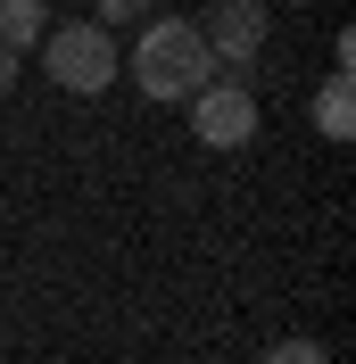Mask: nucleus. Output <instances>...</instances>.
Wrapping results in <instances>:
<instances>
[{
	"label": "nucleus",
	"instance_id": "6e6552de",
	"mask_svg": "<svg viewBox=\"0 0 356 364\" xmlns=\"http://www.w3.org/2000/svg\"><path fill=\"white\" fill-rule=\"evenodd\" d=\"M91 17H100V25H108V33H116V25L150 17V0H91Z\"/></svg>",
	"mask_w": 356,
	"mask_h": 364
},
{
	"label": "nucleus",
	"instance_id": "39448f33",
	"mask_svg": "<svg viewBox=\"0 0 356 364\" xmlns=\"http://www.w3.org/2000/svg\"><path fill=\"white\" fill-rule=\"evenodd\" d=\"M42 17H50V0H0V50H33L42 42Z\"/></svg>",
	"mask_w": 356,
	"mask_h": 364
},
{
	"label": "nucleus",
	"instance_id": "423d86ee",
	"mask_svg": "<svg viewBox=\"0 0 356 364\" xmlns=\"http://www.w3.org/2000/svg\"><path fill=\"white\" fill-rule=\"evenodd\" d=\"M315 124H323V141H348V133H356V108H348V75H332V83H323V100H315Z\"/></svg>",
	"mask_w": 356,
	"mask_h": 364
},
{
	"label": "nucleus",
	"instance_id": "0eeeda50",
	"mask_svg": "<svg viewBox=\"0 0 356 364\" xmlns=\"http://www.w3.org/2000/svg\"><path fill=\"white\" fill-rule=\"evenodd\" d=\"M257 364H332V348H315V340H273Z\"/></svg>",
	"mask_w": 356,
	"mask_h": 364
},
{
	"label": "nucleus",
	"instance_id": "f257e3e1",
	"mask_svg": "<svg viewBox=\"0 0 356 364\" xmlns=\"http://www.w3.org/2000/svg\"><path fill=\"white\" fill-rule=\"evenodd\" d=\"M216 75V58H207L199 25L191 17H150L133 42V83L150 91V100H191V91Z\"/></svg>",
	"mask_w": 356,
	"mask_h": 364
},
{
	"label": "nucleus",
	"instance_id": "f03ea898",
	"mask_svg": "<svg viewBox=\"0 0 356 364\" xmlns=\"http://www.w3.org/2000/svg\"><path fill=\"white\" fill-rule=\"evenodd\" d=\"M42 67L58 91H75V100H100V91L116 83V33L100 17H75V25H50L42 33Z\"/></svg>",
	"mask_w": 356,
	"mask_h": 364
},
{
	"label": "nucleus",
	"instance_id": "20e7f679",
	"mask_svg": "<svg viewBox=\"0 0 356 364\" xmlns=\"http://www.w3.org/2000/svg\"><path fill=\"white\" fill-rule=\"evenodd\" d=\"M266 33H273L266 0H216V9L199 17V42H207V58H216V67H232V75H248V67H257Z\"/></svg>",
	"mask_w": 356,
	"mask_h": 364
},
{
	"label": "nucleus",
	"instance_id": "1a4fd4ad",
	"mask_svg": "<svg viewBox=\"0 0 356 364\" xmlns=\"http://www.w3.org/2000/svg\"><path fill=\"white\" fill-rule=\"evenodd\" d=\"M17 91V50H0V100Z\"/></svg>",
	"mask_w": 356,
	"mask_h": 364
},
{
	"label": "nucleus",
	"instance_id": "7ed1b4c3",
	"mask_svg": "<svg viewBox=\"0 0 356 364\" xmlns=\"http://www.w3.org/2000/svg\"><path fill=\"white\" fill-rule=\"evenodd\" d=\"M182 108H191L199 149H248V141H257V91H248L241 75H207Z\"/></svg>",
	"mask_w": 356,
	"mask_h": 364
}]
</instances>
